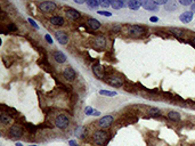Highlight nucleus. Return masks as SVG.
I'll list each match as a JSON object with an SVG mask.
<instances>
[{"mask_svg": "<svg viewBox=\"0 0 195 146\" xmlns=\"http://www.w3.org/2000/svg\"><path fill=\"white\" fill-rule=\"evenodd\" d=\"M127 33L134 38H137V36H144L146 33V29L140 26V25H130L127 29Z\"/></svg>", "mask_w": 195, "mask_h": 146, "instance_id": "nucleus-1", "label": "nucleus"}, {"mask_svg": "<svg viewBox=\"0 0 195 146\" xmlns=\"http://www.w3.org/2000/svg\"><path fill=\"white\" fill-rule=\"evenodd\" d=\"M107 138H108L107 132L104 131V130H101V129L99 130H96L94 132V135H93V140L99 146L105 144V142L107 140Z\"/></svg>", "mask_w": 195, "mask_h": 146, "instance_id": "nucleus-2", "label": "nucleus"}, {"mask_svg": "<svg viewBox=\"0 0 195 146\" xmlns=\"http://www.w3.org/2000/svg\"><path fill=\"white\" fill-rule=\"evenodd\" d=\"M55 124H56L57 128L63 130V129H66V128L69 127L70 120H69V118L66 117L65 114H59V115L56 118V120H55Z\"/></svg>", "mask_w": 195, "mask_h": 146, "instance_id": "nucleus-3", "label": "nucleus"}, {"mask_svg": "<svg viewBox=\"0 0 195 146\" xmlns=\"http://www.w3.org/2000/svg\"><path fill=\"white\" fill-rule=\"evenodd\" d=\"M56 4L55 2H53V1H45V2H41V4H39V9L42 12V13H51V12H54L55 9H56Z\"/></svg>", "mask_w": 195, "mask_h": 146, "instance_id": "nucleus-4", "label": "nucleus"}, {"mask_svg": "<svg viewBox=\"0 0 195 146\" xmlns=\"http://www.w3.org/2000/svg\"><path fill=\"white\" fill-rule=\"evenodd\" d=\"M9 135L12 138H21L23 136V127L20 124H14L9 130Z\"/></svg>", "mask_w": 195, "mask_h": 146, "instance_id": "nucleus-5", "label": "nucleus"}, {"mask_svg": "<svg viewBox=\"0 0 195 146\" xmlns=\"http://www.w3.org/2000/svg\"><path fill=\"white\" fill-rule=\"evenodd\" d=\"M113 121H114V118L112 117V115H105V117H103L102 119H99L98 124H99L101 128H107V127H110L111 124L113 123Z\"/></svg>", "mask_w": 195, "mask_h": 146, "instance_id": "nucleus-6", "label": "nucleus"}, {"mask_svg": "<svg viewBox=\"0 0 195 146\" xmlns=\"http://www.w3.org/2000/svg\"><path fill=\"white\" fill-rule=\"evenodd\" d=\"M55 36H56V40L61 45H66L69 42V36H67V33L64 32V31H57L55 33Z\"/></svg>", "mask_w": 195, "mask_h": 146, "instance_id": "nucleus-7", "label": "nucleus"}, {"mask_svg": "<svg viewBox=\"0 0 195 146\" xmlns=\"http://www.w3.org/2000/svg\"><path fill=\"white\" fill-rule=\"evenodd\" d=\"M107 83L110 86H112V87H121L123 86V80L121 78H119V77H116V75H112V77H110L107 79Z\"/></svg>", "mask_w": 195, "mask_h": 146, "instance_id": "nucleus-8", "label": "nucleus"}, {"mask_svg": "<svg viewBox=\"0 0 195 146\" xmlns=\"http://www.w3.org/2000/svg\"><path fill=\"white\" fill-rule=\"evenodd\" d=\"M65 15H66V17L67 18H70L71 21H78L81 18V14H80L78 10H75V9H66V12H65Z\"/></svg>", "mask_w": 195, "mask_h": 146, "instance_id": "nucleus-9", "label": "nucleus"}, {"mask_svg": "<svg viewBox=\"0 0 195 146\" xmlns=\"http://www.w3.org/2000/svg\"><path fill=\"white\" fill-rule=\"evenodd\" d=\"M93 72L96 75V78L98 79H103L105 77V72H104V69L101 64H94L93 65Z\"/></svg>", "mask_w": 195, "mask_h": 146, "instance_id": "nucleus-10", "label": "nucleus"}, {"mask_svg": "<svg viewBox=\"0 0 195 146\" xmlns=\"http://www.w3.org/2000/svg\"><path fill=\"white\" fill-rule=\"evenodd\" d=\"M94 45H95V47L103 49V48L106 46V38L104 36H97L94 40Z\"/></svg>", "mask_w": 195, "mask_h": 146, "instance_id": "nucleus-11", "label": "nucleus"}, {"mask_svg": "<svg viewBox=\"0 0 195 146\" xmlns=\"http://www.w3.org/2000/svg\"><path fill=\"white\" fill-rule=\"evenodd\" d=\"M193 16H194V14H193L191 10H189V12H184V13L180 14V16H179V20H180L183 23L187 24V23L193 21Z\"/></svg>", "mask_w": 195, "mask_h": 146, "instance_id": "nucleus-12", "label": "nucleus"}, {"mask_svg": "<svg viewBox=\"0 0 195 146\" xmlns=\"http://www.w3.org/2000/svg\"><path fill=\"white\" fill-rule=\"evenodd\" d=\"M49 22H50L53 25H55V26H62V25H64L65 24V20L62 16L55 15V16H53V17L49 18Z\"/></svg>", "mask_w": 195, "mask_h": 146, "instance_id": "nucleus-13", "label": "nucleus"}, {"mask_svg": "<svg viewBox=\"0 0 195 146\" xmlns=\"http://www.w3.org/2000/svg\"><path fill=\"white\" fill-rule=\"evenodd\" d=\"M63 75H64V78L66 80L72 81L75 78V71L73 70L72 67H66L64 71H63Z\"/></svg>", "mask_w": 195, "mask_h": 146, "instance_id": "nucleus-14", "label": "nucleus"}, {"mask_svg": "<svg viewBox=\"0 0 195 146\" xmlns=\"http://www.w3.org/2000/svg\"><path fill=\"white\" fill-rule=\"evenodd\" d=\"M142 6L144 7V9H147V10H158L159 7L155 5V2L154 1H152V0H146V1H143L142 2Z\"/></svg>", "mask_w": 195, "mask_h": 146, "instance_id": "nucleus-15", "label": "nucleus"}, {"mask_svg": "<svg viewBox=\"0 0 195 146\" xmlns=\"http://www.w3.org/2000/svg\"><path fill=\"white\" fill-rule=\"evenodd\" d=\"M87 25H88L91 30H99L102 28L101 23L98 22L97 20H94V18H89V20L87 21Z\"/></svg>", "mask_w": 195, "mask_h": 146, "instance_id": "nucleus-16", "label": "nucleus"}, {"mask_svg": "<svg viewBox=\"0 0 195 146\" xmlns=\"http://www.w3.org/2000/svg\"><path fill=\"white\" fill-rule=\"evenodd\" d=\"M54 58H55V61L57 62V63H64L65 61H66V56H65V54L63 53V51L61 50H57L54 53Z\"/></svg>", "mask_w": 195, "mask_h": 146, "instance_id": "nucleus-17", "label": "nucleus"}, {"mask_svg": "<svg viewBox=\"0 0 195 146\" xmlns=\"http://www.w3.org/2000/svg\"><path fill=\"white\" fill-rule=\"evenodd\" d=\"M128 7L131 9V10H138L139 8L142 7V2L140 1H138V0H130L128 1Z\"/></svg>", "mask_w": 195, "mask_h": 146, "instance_id": "nucleus-18", "label": "nucleus"}, {"mask_svg": "<svg viewBox=\"0 0 195 146\" xmlns=\"http://www.w3.org/2000/svg\"><path fill=\"white\" fill-rule=\"evenodd\" d=\"M168 119L169 120H171V121H175V122H177V121H179L181 119L180 114L178 113V112H176V111H170L169 113H168Z\"/></svg>", "mask_w": 195, "mask_h": 146, "instance_id": "nucleus-19", "label": "nucleus"}, {"mask_svg": "<svg viewBox=\"0 0 195 146\" xmlns=\"http://www.w3.org/2000/svg\"><path fill=\"white\" fill-rule=\"evenodd\" d=\"M87 135V131H86V128L85 127H78L77 128V130H75V136L78 137V138L82 139L85 138Z\"/></svg>", "mask_w": 195, "mask_h": 146, "instance_id": "nucleus-20", "label": "nucleus"}, {"mask_svg": "<svg viewBox=\"0 0 195 146\" xmlns=\"http://www.w3.org/2000/svg\"><path fill=\"white\" fill-rule=\"evenodd\" d=\"M0 121L2 124H9L12 122V117L9 114H6L5 112H2L0 115Z\"/></svg>", "mask_w": 195, "mask_h": 146, "instance_id": "nucleus-21", "label": "nucleus"}, {"mask_svg": "<svg viewBox=\"0 0 195 146\" xmlns=\"http://www.w3.org/2000/svg\"><path fill=\"white\" fill-rule=\"evenodd\" d=\"M111 6L114 8V9H116V10H119V9L123 8L124 2H123L122 0H112L111 1Z\"/></svg>", "mask_w": 195, "mask_h": 146, "instance_id": "nucleus-22", "label": "nucleus"}, {"mask_svg": "<svg viewBox=\"0 0 195 146\" xmlns=\"http://www.w3.org/2000/svg\"><path fill=\"white\" fill-rule=\"evenodd\" d=\"M85 114L86 115H99L101 113L98 112V111H95V109H93V107H90V106H87L86 110H85Z\"/></svg>", "mask_w": 195, "mask_h": 146, "instance_id": "nucleus-23", "label": "nucleus"}, {"mask_svg": "<svg viewBox=\"0 0 195 146\" xmlns=\"http://www.w3.org/2000/svg\"><path fill=\"white\" fill-rule=\"evenodd\" d=\"M148 115L152 118H156L161 115V112L159 109H150L148 110Z\"/></svg>", "mask_w": 195, "mask_h": 146, "instance_id": "nucleus-24", "label": "nucleus"}, {"mask_svg": "<svg viewBox=\"0 0 195 146\" xmlns=\"http://www.w3.org/2000/svg\"><path fill=\"white\" fill-rule=\"evenodd\" d=\"M87 5H88L89 8H97L99 6V1H97V0H88Z\"/></svg>", "mask_w": 195, "mask_h": 146, "instance_id": "nucleus-25", "label": "nucleus"}, {"mask_svg": "<svg viewBox=\"0 0 195 146\" xmlns=\"http://www.w3.org/2000/svg\"><path fill=\"white\" fill-rule=\"evenodd\" d=\"M99 94L104 96H110V97H113V96L118 95L115 91H110V90H105V89H102L101 91H99Z\"/></svg>", "mask_w": 195, "mask_h": 146, "instance_id": "nucleus-26", "label": "nucleus"}, {"mask_svg": "<svg viewBox=\"0 0 195 146\" xmlns=\"http://www.w3.org/2000/svg\"><path fill=\"white\" fill-rule=\"evenodd\" d=\"M170 32H172L173 34L176 36H181L184 34V31L183 30H179L177 29V28H173V29H170Z\"/></svg>", "mask_w": 195, "mask_h": 146, "instance_id": "nucleus-27", "label": "nucleus"}, {"mask_svg": "<svg viewBox=\"0 0 195 146\" xmlns=\"http://www.w3.org/2000/svg\"><path fill=\"white\" fill-rule=\"evenodd\" d=\"M99 6H102V7L104 8H107L111 6V1L110 0H101L99 1Z\"/></svg>", "mask_w": 195, "mask_h": 146, "instance_id": "nucleus-28", "label": "nucleus"}, {"mask_svg": "<svg viewBox=\"0 0 195 146\" xmlns=\"http://www.w3.org/2000/svg\"><path fill=\"white\" fill-rule=\"evenodd\" d=\"M7 30L10 31V32H15V31H17V26L15 25L14 23H9L7 25Z\"/></svg>", "mask_w": 195, "mask_h": 146, "instance_id": "nucleus-29", "label": "nucleus"}, {"mask_svg": "<svg viewBox=\"0 0 195 146\" xmlns=\"http://www.w3.org/2000/svg\"><path fill=\"white\" fill-rule=\"evenodd\" d=\"M179 4L183 5V6H192V0H180L179 1Z\"/></svg>", "mask_w": 195, "mask_h": 146, "instance_id": "nucleus-30", "label": "nucleus"}, {"mask_svg": "<svg viewBox=\"0 0 195 146\" xmlns=\"http://www.w3.org/2000/svg\"><path fill=\"white\" fill-rule=\"evenodd\" d=\"M121 29H122V26L120 24H113L112 25V31H114V32H119V31H121Z\"/></svg>", "mask_w": 195, "mask_h": 146, "instance_id": "nucleus-31", "label": "nucleus"}, {"mask_svg": "<svg viewBox=\"0 0 195 146\" xmlns=\"http://www.w3.org/2000/svg\"><path fill=\"white\" fill-rule=\"evenodd\" d=\"M177 8V5L175 2H169V6L167 7V10H176Z\"/></svg>", "mask_w": 195, "mask_h": 146, "instance_id": "nucleus-32", "label": "nucleus"}, {"mask_svg": "<svg viewBox=\"0 0 195 146\" xmlns=\"http://www.w3.org/2000/svg\"><path fill=\"white\" fill-rule=\"evenodd\" d=\"M97 13H98L99 15H103V16H107V17L112 16V14H111L110 12H105V10H98Z\"/></svg>", "mask_w": 195, "mask_h": 146, "instance_id": "nucleus-33", "label": "nucleus"}, {"mask_svg": "<svg viewBox=\"0 0 195 146\" xmlns=\"http://www.w3.org/2000/svg\"><path fill=\"white\" fill-rule=\"evenodd\" d=\"M28 21H29L30 22V24H31V25H32V26H33V28H34V29H39V26H38V24H37L36 22H34V21H33V20H32V18H28Z\"/></svg>", "mask_w": 195, "mask_h": 146, "instance_id": "nucleus-34", "label": "nucleus"}, {"mask_svg": "<svg viewBox=\"0 0 195 146\" xmlns=\"http://www.w3.org/2000/svg\"><path fill=\"white\" fill-rule=\"evenodd\" d=\"M154 2H155V5H156V6H159V5H166V4H168V1H167V0H155Z\"/></svg>", "mask_w": 195, "mask_h": 146, "instance_id": "nucleus-35", "label": "nucleus"}, {"mask_svg": "<svg viewBox=\"0 0 195 146\" xmlns=\"http://www.w3.org/2000/svg\"><path fill=\"white\" fill-rule=\"evenodd\" d=\"M28 130H29L30 132H36L37 131V128L34 127V126H32V124H28Z\"/></svg>", "mask_w": 195, "mask_h": 146, "instance_id": "nucleus-36", "label": "nucleus"}, {"mask_svg": "<svg viewBox=\"0 0 195 146\" xmlns=\"http://www.w3.org/2000/svg\"><path fill=\"white\" fill-rule=\"evenodd\" d=\"M45 39H46V41H47L49 45L53 44V39H51V36H49V34H46V36H45Z\"/></svg>", "mask_w": 195, "mask_h": 146, "instance_id": "nucleus-37", "label": "nucleus"}, {"mask_svg": "<svg viewBox=\"0 0 195 146\" xmlns=\"http://www.w3.org/2000/svg\"><path fill=\"white\" fill-rule=\"evenodd\" d=\"M150 21H151V22H158V21H159V17H156V16H152L151 18H150Z\"/></svg>", "mask_w": 195, "mask_h": 146, "instance_id": "nucleus-38", "label": "nucleus"}, {"mask_svg": "<svg viewBox=\"0 0 195 146\" xmlns=\"http://www.w3.org/2000/svg\"><path fill=\"white\" fill-rule=\"evenodd\" d=\"M69 145L70 146H78V144H77L75 140H70V142H69Z\"/></svg>", "mask_w": 195, "mask_h": 146, "instance_id": "nucleus-39", "label": "nucleus"}, {"mask_svg": "<svg viewBox=\"0 0 195 146\" xmlns=\"http://www.w3.org/2000/svg\"><path fill=\"white\" fill-rule=\"evenodd\" d=\"M191 12H192L193 14H195V2H193L192 6H191Z\"/></svg>", "mask_w": 195, "mask_h": 146, "instance_id": "nucleus-40", "label": "nucleus"}, {"mask_svg": "<svg viewBox=\"0 0 195 146\" xmlns=\"http://www.w3.org/2000/svg\"><path fill=\"white\" fill-rule=\"evenodd\" d=\"M75 4H79V5H81V4H85V1H83V0H75Z\"/></svg>", "mask_w": 195, "mask_h": 146, "instance_id": "nucleus-41", "label": "nucleus"}, {"mask_svg": "<svg viewBox=\"0 0 195 146\" xmlns=\"http://www.w3.org/2000/svg\"><path fill=\"white\" fill-rule=\"evenodd\" d=\"M192 44H193V45L195 46V36L193 38V39H192Z\"/></svg>", "mask_w": 195, "mask_h": 146, "instance_id": "nucleus-42", "label": "nucleus"}, {"mask_svg": "<svg viewBox=\"0 0 195 146\" xmlns=\"http://www.w3.org/2000/svg\"><path fill=\"white\" fill-rule=\"evenodd\" d=\"M15 146H23V144H22V143H17Z\"/></svg>", "mask_w": 195, "mask_h": 146, "instance_id": "nucleus-43", "label": "nucleus"}, {"mask_svg": "<svg viewBox=\"0 0 195 146\" xmlns=\"http://www.w3.org/2000/svg\"><path fill=\"white\" fill-rule=\"evenodd\" d=\"M30 146H38V145H30Z\"/></svg>", "mask_w": 195, "mask_h": 146, "instance_id": "nucleus-44", "label": "nucleus"}]
</instances>
